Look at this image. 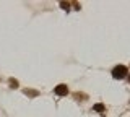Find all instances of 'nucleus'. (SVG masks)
Here are the masks:
<instances>
[{
  "label": "nucleus",
  "mask_w": 130,
  "mask_h": 117,
  "mask_svg": "<svg viewBox=\"0 0 130 117\" xmlns=\"http://www.w3.org/2000/svg\"><path fill=\"white\" fill-rule=\"evenodd\" d=\"M112 76H114V78H117V80L125 78V76H127V67H125V65H117V67H114Z\"/></svg>",
  "instance_id": "f257e3e1"
},
{
  "label": "nucleus",
  "mask_w": 130,
  "mask_h": 117,
  "mask_svg": "<svg viewBox=\"0 0 130 117\" xmlns=\"http://www.w3.org/2000/svg\"><path fill=\"white\" fill-rule=\"evenodd\" d=\"M55 94L57 96H67L68 94V88H67V85H59V86H55Z\"/></svg>",
  "instance_id": "f03ea898"
},
{
  "label": "nucleus",
  "mask_w": 130,
  "mask_h": 117,
  "mask_svg": "<svg viewBox=\"0 0 130 117\" xmlns=\"http://www.w3.org/2000/svg\"><path fill=\"white\" fill-rule=\"evenodd\" d=\"M93 109H94V111H98V112H104L106 111V107H104V104H94V106H93Z\"/></svg>",
  "instance_id": "7ed1b4c3"
},
{
  "label": "nucleus",
  "mask_w": 130,
  "mask_h": 117,
  "mask_svg": "<svg viewBox=\"0 0 130 117\" xmlns=\"http://www.w3.org/2000/svg\"><path fill=\"white\" fill-rule=\"evenodd\" d=\"M60 7H62V8H68V3H65V2H62V3H60Z\"/></svg>",
  "instance_id": "20e7f679"
},
{
  "label": "nucleus",
  "mask_w": 130,
  "mask_h": 117,
  "mask_svg": "<svg viewBox=\"0 0 130 117\" xmlns=\"http://www.w3.org/2000/svg\"><path fill=\"white\" fill-rule=\"evenodd\" d=\"M128 81H130V76H128Z\"/></svg>",
  "instance_id": "39448f33"
}]
</instances>
